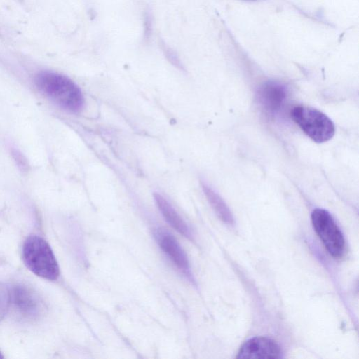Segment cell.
Instances as JSON below:
<instances>
[{
    "label": "cell",
    "instance_id": "4",
    "mask_svg": "<svg viewBox=\"0 0 359 359\" xmlns=\"http://www.w3.org/2000/svg\"><path fill=\"white\" fill-rule=\"evenodd\" d=\"M313 227L325 248L334 258L341 257L345 251V240L330 212L316 208L311 213Z\"/></svg>",
    "mask_w": 359,
    "mask_h": 359
},
{
    "label": "cell",
    "instance_id": "10",
    "mask_svg": "<svg viewBox=\"0 0 359 359\" xmlns=\"http://www.w3.org/2000/svg\"><path fill=\"white\" fill-rule=\"evenodd\" d=\"M202 188L208 201L219 219L228 224H233L232 214L221 196L205 183L202 184Z\"/></svg>",
    "mask_w": 359,
    "mask_h": 359
},
{
    "label": "cell",
    "instance_id": "11",
    "mask_svg": "<svg viewBox=\"0 0 359 359\" xmlns=\"http://www.w3.org/2000/svg\"><path fill=\"white\" fill-rule=\"evenodd\" d=\"M10 304L9 291L0 285V320L6 314Z\"/></svg>",
    "mask_w": 359,
    "mask_h": 359
},
{
    "label": "cell",
    "instance_id": "3",
    "mask_svg": "<svg viewBox=\"0 0 359 359\" xmlns=\"http://www.w3.org/2000/svg\"><path fill=\"white\" fill-rule=\"evenodd\" d=\"M291 117L302 130L316 142H327L334 135L335 127L332 121L316 109L296 106L291 110Z\"/></svg>",
    "mask_w": 359,
    "mask_h": 359
},
{
    "label": "cell",
    "instance_id": "6",
    "mask_svg": "<svg viewBox=\"0 0 359 359\" xmlns=\"http://www.w3.org/2000/svg\"><path fill=\"white\" fill-rule=\"evenodd\" d=\"M281 355L279 345L266 337H255L247 340L240 348L238 358H278Z\"/></svg>",
    "mask_w": 359,
    "mask_h": 359
},
{
    "label": "cell",
    "instance_id": "8",
    "mask_svg": "<svg viewBox=\"0 0 359 359\" xmlns=\"http://www.w3.org/2000/svg\"><path fill=\"white\" fill-rule=\"evenodd\" d=\"M155 235L158 245L172 263L184 273H189L187 256L175 237L161 229L156 231Z\"/></svg>",
    "mask_w": 359,
    "mask_h": 359
},
{
    "label": "cell",
    "instance_id": "12",
    "mask_svg": "<svg viewBox=\"0 0 359 359\" xmlns=\"http://www.w3.org/2000/svg\"><path fill=\"white\" fill-rule=\"evenodd\" d=\"M12 154L16 164H18L22 170H25L27 168V163L22 154L17 150H13Z\"/></svg>",
    "mask_w": 359,
    "mask_h": 359
},
{
    "label": "cell",
    "instance_id": "1",
    "mask_svg": "<svg viewBox=\"0 0 359 359\" xmlns=\"http://www.w3.org/2000/svg\"><path fill=\"white\" fill-rule=\"evenodd\" d=\"M34 82L39 91L60 108L71 112L82 109L84 104L82 92L67 76L43 71L36 74Z\"/></svg>",
    "mask_w": 359,
    "mask_h": 359
},
{
    "label": "cell",
    "instance_id": "2",
    "mask_svg": "<svg viewBox=\"0 0 359 359\" xmlns=\"http://www.w3.org/2000/svg\"><path fill=\"white\" fill-rule=\"evenodd\" d=\"M22 258L26 266L36 276L49 280L58 278L60 269L55 256L41 237L32 235L25 240Z\"/></svg>",
    "mask_w": 359,
    "mask_h": 359
},
{
    "label": "cell",
    "instance_id": "13",
    "mask_svg": "<svg viewBox=\"0 0 359 359\" xmlns=\"http://www.w3.org/2000/svg\"><path fill=\"white\" fill-rule=\"evenodd\" d=\"M3 355H1V352H0V358H3Z\"/></svg>",
    "mask_w": 359,
    "mask_h": 359
},
{
    "label": "cell",
    "instance_id": "9",
    "mask_svg": "<svg viewBox=\"0 0 359 359\" xmlns=\"http://www.w3.org/2000/svg\"><path fill=\"white\" fill-rule=\"evenodd\" d=\"M154 198L166 222L180 234L191 240L192 234L190 229L170 203L158 193L154 194Z\"/></svg>",
    "mask_w": 359,
    "mask_h": 359
},
{
    "label": "cell",
    "instance_id": "7",
    "mask_svg": "<svg viewBox=\"0 0 359 359\" xmlns=\"http://www.w3.org/2000/svg\"><path fill=\"white\" fill-rule=\"evenodd\" d=\"M287 97V88L278 81H267L257 91V100L262 107L269 113L280 109Z\"/></svg>",
    "mask_w": 359,
    "mask_h": 359
},
{
    "label": "cell",
    "instance_id": "5",
    "mask_svg": "<svg viewBox=\"0 0 359 359\" xmlns=\"http://www.w3.org/2000/svg\"><path fill=\"white\" fill-rule=\"evenodd\" d=\"M9 294L10 304L22 318L36 320L42 314L43 303L32 288L24 285H17L9 291Z\"/></svg>",
    "mask_w": 359,
    "mask_h": 359
}]
</instances>
